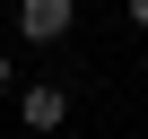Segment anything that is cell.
<instances>
[{"instance_id": "cell-4", "label": "cell", "mask_w": 148, "mask_h": 139, "mask_svg": "<svg viewBox=\"0 0 148 139\" xmlns=\"http://www.w3.org/2000/svg\"><path fill=\"white\" fill-rule=\"evenodd\" d=\"M122 9H131V26H139V35H148V0H122Z\"/></svg>"}, {"instance_id": "cell-1", "label": "cell", "mask_w": 148, "mask_h": 139, "mask_svg": "<svg viewBox=\"0 0 148 139\" xmlns=\"http://www.w3.org/2000/svg\"><path fill=\"white\" fill-rule=\"evenodd\" d=\"M18 122H26L35 139H52V130L70 122V87H61V78H26V87H18Z\"/></svg>"}, {"instance_id": "cell-3", "label": "cell", "mask_w": 148, "mask_h": 139, "mask_svg": "<svg viewBox=\"0 0 148 139\" xmlns=\"http://www.w3.org/2000/svg\"><path fill=\"white\" fill-rule=\"evenodd\" d=\"M9 87H18V61H9V52H0V96H9Z\"/></svg>"}, {"instance_id": "cell-2", "label": "cell", "mask_w": 148, "mask_h": 139, "mask_svg": "<svg viewBox=\"0 0 148 139\" xmlns=\"http://www.w3.org/2000/svg\"><path fill=\"white\" fill-rule=\"evenodd\" d=\"M79 26V0H18V35L26 44H61Z\"/></svg>"}]
</instances>
